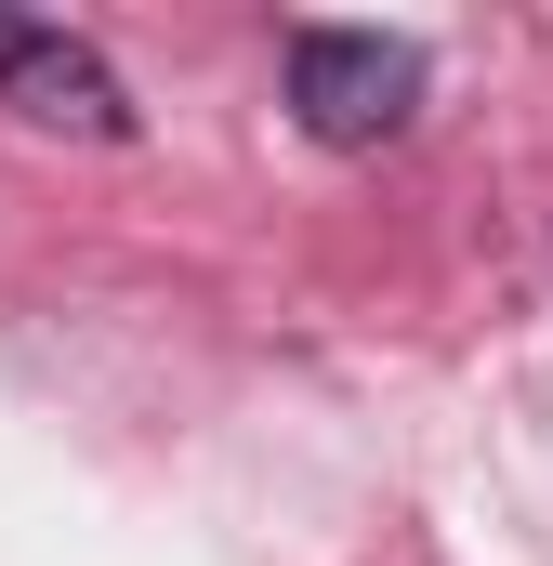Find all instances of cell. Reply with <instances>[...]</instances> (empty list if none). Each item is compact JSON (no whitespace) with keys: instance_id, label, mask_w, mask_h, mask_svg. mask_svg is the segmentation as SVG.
I'll use <instances>...</instances> for the list:
<instances>
[{"instance_id":"cell-1","label":"cell","mask_w":553,"mask_h":566,"mask_svg":"<svg viewBox=\"0 0 553 566\" xmlns=\"http://www.w3.org/2000/svg\"><path fill=\"white\" fill-rule=\"evenodd\" d=\"M276 66H290V119L316 145H396L421 106V53L409 40H383V27H290L276 40Z\"/></svg>"},{"instance_id":"cell-2","label":"cell","mask_w":553,"mask_h":566,"mask_svg":"<svg viewBox=\"0 0 553 566\" xmlns=\"http://www.w3.org/2000/svg\"><path fill=\"white\" fill-rule=\"evenodd\" d=\"M0 106L40 119V133H80V145H133L119 66H106L80 27H40V13H0Z\"/></svg>"}]
</instances>
